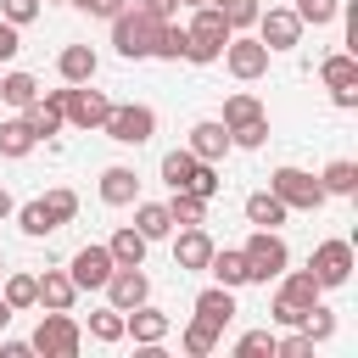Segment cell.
<instances>
[{
    "mask_svg": "<svg viewBox=\"0 0 358 358\" xmlns=\"http://www.w3.org/2000/svg\"><path fill=\"white\" fill-rule=\"evenodd\" d=\"M185 34H190V45H185V62H196V67H207V62H218L224 56V45H229V22H224V11L218 6H190V22H185Z\"/></svg>",
    "mask_w": 358,
    "mask_h": 358,
    "instance_id": "cell-1",
    "label": "cell"
},
{
    "mask_svg": "<svg viewBox=\"0 0 358 358\" xmlns=\"http://www.w3.org/2000/svg\"><path fill=\"white\" fill-rule=\"evenodd\" d=\"M28 347L45 352V358H73V352L84 347V324L73 319V308H45V319L34 324Z\"/></svg>",
    "mask_w": 358,
    "mask_h": 358,
    "instance_id": "cell-2",
    "label": "cell"
},
{
    "mask_svg": "<svg viewBox=\"0 0 358 358\" xmlns=\"http://www.w3.org/2000/svg\"><path fill=\"white\" fill-rule=\"evenodd\" d=\"M241 257H246V280H257V285H268V280H280L291 268V246L280 241V229H252Z\"/></svg>",
    "mask_w": 358,
    "mask_h": 358,
    "instance_id": "cell-3",
    "label": "cell"
},
{
    "mask_svg": "<svg viewBox=\"0 0 358 358\" xmlns=\"http://www.w3.org/2000/svg\"><path fill=\"white\" fill-rule=\"evenodd\" d=\"M268 190L285 201V213H319L330 196H324V185H319V173H308V168H274L268 173Z\"/></svg>",
    "mask_w": 358,
    "mask_h": 358,
    "instance_id": "cell-4",
    "label": "cell"
},
{
    "mask_svg": "<svg viewBox=\"0 0 358 358\" xmlns=\"http://www.w3.org/2000/svg\"><path fill=\"white\" fill-rule=\"evenodd\" d=\"M157 28H162L157 17L123 6V11L112 17V45H117V56H123V62H145V56L157 50Z\"/></svg>",
    "mask_w": 358,
    "mask_h": 358,
    "instance_id": "cell-5",
    "label": "cell"
},
{
    "mask_svg": "<svg viewBox=\"0 0 358 358\" xmlns=\"http://www.w3.org/2000/svg\"><path fill=\"white\" fill-rule=\"evenodd\" d=\"M162 185H168V190H196V196H207V201L218 196V173H213V162H201V157L185 151V145L162 157Z\"/></svg>",
    "mask_w": 358,
    "mask_h": 358,
    "instance_id": "cell-6",
    "label": "cell"
},
{
    "mask_svg": "<svg viewBox=\"0 0 358 358\" xmlns=\"http://www.w3.org/2000/svg\"><path fill=\"white\" fill-rule=\"evenodd\" d=\"M101 134L106 140H117V145H145L151 134H157V112L151 106H140V101H112V112H106V123H101Z\"/></svg>",
    "mask_w": 358,
    "mask_h": 358,
    "instance_id": "cell-7",
    "label": "cell"
},
{
    "mask_svg": "<svg viewBox=\"0 0 358 358\" xmlns=\"http://www.w3.org/2000/svg\"><path fill=\"white\" fill-rule=\"evenodd\" d=\"M308 268H313V280H319L324 291L347 285V280H352V241H341V235L319 241V246H313V257H308Z\"/></svg>",
    "mask_w": 358,
    "mask_h": 358,
    "instance_id": "cell-8",
    "label": "cell"
},
{
    "mask_svg": "<svg viewBox=\"0 0 358 358\" xmlns=\"http://www.w3.org/2000/svg\"><path fill=\"white\" fill-rule=\"evenodd\" d=\"M268 56H274V50H268L257 34H252V39H246V34H229V45H224V67H229L241 84L263 78V73H268Z\"/></svg>",
    "mask_w": 358,
    "mask_h": 358,
    "instance_id": "cell-9",
    "label": "cell"
},
{
    "mask_svg": "<svg viewBox=\"0 0 358 358\" xmlns=\"http://www.w3.org/2000/svg\"><path fill=\"white\" fill-rule=\"evenodd\" d=\"M257 39L268 45V50H296L302 45V17L291 11V6H268V11H257Z\"/></svg>",
    "mask_w": 358,
    "mask_h": 358,
    "instance_id": "cell-10",
    "label": "cell"
},
{
    "mask_svg": "<svg viewBox=\"0 0 358 358\" xmlns=\"http://www.w3.org/2000/svg\"><path fill=\"white\" fill-rule=\"evenodd\" d=\"M106 112H112V95H106V90L67 84V123H73V129H101Z\"/></svg>",
    "mask_w": 358,
    "mask_h": 358,
    "instance_id": "cell-11",
    "label": "cell"
},
{
    "mask_svg": "<svg viewBox=\"0 0 358 358\" xmlns=\"http://www.w3.org/2000/svg\"><path fill=\"white\" fill-rule=\"evenodd\" d=\"M207 257H213V235L201 224H179V235H173V268L179 274H207Z\"/></svg>",
    "mask_w": 358,
    "mask_h": 358,
    "instance_id": "cell-12",
    "label": "cell"
},
{
    "mask_svg": "<svg viewBox=\"0 0 358 358\" xmlns=\"http://www.w3.org/2000/svg\"><path fill=\"white\" fill-rule=\"evenodd\" d=\"M112 268H117V263H112V252H106V246H95V241H90V246H78V252H73V263H67V274H73V285H78V291H101V285L112 280Z\"/></svg>",
    "mask_w": 358,
    "mask_h": 358,
    "instance_id": "cell-13",
    "label": "cell"
},
{
    "mask_svg": "<svg viewBox=\"0 0 358 358\" xmlns=\"http://www.w3.org/2000/svg\"><path fill=\"white\" fill-rule=\"evenodd\" d=\"M22 117H28V129H34L39 140H56L62 123H67V90H45L34 106H22Z\"/></svg>",
    "mask_w": 358,
    "mask_h": 358,
    "instance_id": "cell-14",
    "label": "cell"
},
{
    "mask_svg": "<svg viewBox=\"0 0 358 358\" xmlns=\"http://www.w3.org/2000/svg\"><path fill=\"white\" fill-rule=\"evenodd\" d=\"M168 330H173V319L162 308H151V302L123 313V336H134V347H157V341H168Z\"/></svg>",
    "mask_w": 358,
    "mask_h": 358,
    "instance_id": "cell-15",
    "label": "cell"
},
{
    "mask_svg": "<svg viewBox=\"0 0 358 358\" xmlns=\"http://www.w3.org/2000/svg\"><path fill=\"white\" fill-rule=\"evenodd\" d=\"M106 291V302L112 308H140V302H151V280H145V268H112V280L101 285Z\"/></svg>",
    "mask_w": 358,
    "mask_h": 358,
    "instance_id": "cell-16",
    "label": "cell"
},
{
    "mask_svg": "<svg viewBox=\"0 0 358 358\" xmlns=\"http://www.w3.org/2000/svg\"><path fill=\"white\" fill-rule=\"evenodd\" d=\"M101 201H106V207H134V201H140V173L123 168V162L101 168Z\"/></svg>",
    "mask_w": 358,
    "mask_h": 358,
    "instance_id": "cell-17",
    "label": "cell"
},
{
    "mask_svg": "<svg viewBox=\"0 0 358 358\" xmlns=\"http://www.w3.org/2000/svg\"><path fill=\"white\" fill-rule=\"evenodd\" d=\"M185 151H196L201 162H218V157L229 151V129H224L218 117H201V123H190V140H185Z\"/></svg>",
    "mask_w": 358,
    "mask_h": 358,
    "instance_id": "cell-18",
    "label": "cell"
},
{
    "mask_svg": "<svg viewBox=\"0 0 358 358\" xmlns=\"http://www.w3.org/2000/svg\"><path fill=\"white\" fill-rule=\"evenodd\" d=\"M145 246H151V241H145L134 224H117V229H112V241H106V252H112V263H117V268H145Z\"/></svg>",
    "mask_w": 358,
    "mask_h": 358,
    "instance_id": "cell-19",
    "label": "cell"
},
{
    "mask_svg": "<svg viewBox=\"0 0 358 358\" xmlns=\"http://www.w3.org/2000/svg\"><path fill=\"white\" fill-rule=\"evenodd\" d=\"M34 291H39V308H73V302H78V285H73L67 268H45V274H34Z\"/></svg>",
    "mask_w": 358,
    "mask_h": 358,
    "instance_id": "cell-20",
    "label": "cell"
},
{
    "mask_svg": "<svg viewBox=\"0 0 358 358\" xmlns=\"http://www.w3.org/2000/svg\"><path fill=\"white\" fill-rule=\"evenodd\" d=\"M95 67H101V56H95L90 45H67V50L56 56L62 84H95Z\"/></svg>",
    "mask_w": 358,
    "mask_h": 358,
    "instance_id": "cell-21",
    "label": "cell"
},
{
    "mask_svg": "<svg viewBox=\"0 0 358 358\" xmlns=\"http://www.w3.org/2000/svg\"><path fill=\"white\" fill-rule=\"evenodd\" d=\"M207 274L218 280V285H229V291H241V285H252L246 280V257H241V246H213V257H207Z\"/></svg>",
    "mask_w": 358,
    "mask_h": 358,
    "instance_id": "cell-22",
    "label": "cell"
},
{
    "mask_svg": "<svg viewBox=\"0 0 358 358\" xmlns=\"http://www.w3.org/2000/svg\"><path fill=\"white\" fill-rule=\"evenodd\" d=\"M274 296H285V302H296V308H313L319 296H324V285L313 280V268H285L280 274V291Z\"/></svg>",
    "mask_w": 358,
    "mask_h": 358,
    "instance_id": "cell-23",
    "label": "cell"
},
{
    "mask_svg": "<svg viewBox=\"0 0 358 358\" xmlns=\"http://www.w3.org/2000/svg\"><path fill=\"white\" fill-rule=\"evenodd\" d=\"M196 313H201V319H207V324H218V330H224V324H229V319H235V291H229V285H218V280H213V285H207V291H196Z\"/></svg>",
    "mask_w": 358,
    "mask_h": 358,
    "instance_id": "cell-24",
    "label": "cell"
},
{
    "mask_svg": "<svg viewBox=\"0 0 358 358\" xmlns=\"http://www.w3.org/2000/svg\"><path fill=\"white\" fill-rule=\"evenodd\" d=\"M291 213H285V201L274 196V190H252L246 196V224H257V229H280Z\"/></svg>",
    "mask_w": 358,
    "mask_h": 358,
    "instance_id": "cell-25",
    "label": "cell"
},
{
    "mask_svg": "<svg viewBox=\"0 0 358 358\" xmlns=\"http://www.w3.org/2000/svg\"><path fill=\"white\" fill-rule=\"evenodd\" d=\"M34 145H39V134L28 129V117H6V123H0V157H6V162H22Z\"/></svg>",
    "mask_w": 358,
    "mask_h": 358,
    "instance_id": "cell-26",
    "label": "cell"
},
{
    "mask_svg": "<svg viewBox=\"0 0 358 358\" xmlns=\"http://www.w3.org/2000/svg\"><path fill=\"white\" fill-rule=\"evenodd\" d=\"M11 218H17V229H22L28 241H45V235H56V229H62V224L50 218V207H45V196H39V201H22V207H17Z\"/></svg>",
    "mask_w": 358,
    "mask_h": 358,
    "instance_id": "cell-27",
    "label": "cell"
},
{
    "mask_svg": "<svg viewBox=\"0 0 358 358\" xmlns=\"http://www.w3.org/2000/svg\"><path fill=\"white\" fill-rule=\"evenodd\" d=\"M134 229H140L145 241H168V235H173L168 201H134Z\"/></svg>",
    "mask_w": 358,
    "mask_h": 358,
    "instance_id": "cell-28",
    "label": "cell"
},
{
    "mask_svg": "<svg viewBox=\"0 0 358 358\" xmlns=\"http://www.w3.org/2000/svg\"><path fill=\"white\" fill-rule=\"evenodd\" d=\"M319 78H324V90H352V84H358V56H352V50L324 56V62H319Z\"/></svg>",
    "mask_w": 358,
    "mask_h": 358,
    "instance_id": "cell-29",
    "label": "cell"
},
{
    "mask_svg": "<svg viewBox=\"0 0 358 358\" xmlns=\"http://www.w3.org/2000/svg\"><path fill=\"white\" fill-rule=\"evenodd\" d=\"M319 185H324V196H358V162H352V157H336V162H324Z\"/></svg>",
    "mask_w": 358,
    "mask_h": 358,
    "instance_id": "cell-30",
    "label": "cell"
},
{
    "mask_svg": "<svg viewBox=\"0 0 358 358\" xmlns=\"http://www.w3.org/2000/svg\"><path fill=\"white\" fill-rule=\"evenodd\" d=\"M0 296H6V308H11V313H28V308H39L34 274H0Z\"/></svg>",
    "mask_w": 358,
    "mask_h": 358,
    "instance_id": "cell-31",
    "label": "cell"
},
{
    "mask_svg": "<svg viewBox=\"0 0 358 358\" xmlns=\"http://www.w3.org/2000/svg\"><path fill=\"white\" fill-rule=\"evenodd\" d=\"M168 218H173V229H179V224H207V196L173 190V196H168Z\"/></svg>",
    "mask_w": 358,
    "mask_h": 358,
    "instance_id": "cell-32",
    "label": "cell"
},
{
    "mask_svg": "<svg viewBox=\"0 0 358 358\" xmlns=\"http://www.w3.org/2000/svg\"><path fill=\"white\" fill-rule=\"evenodd\" d=\"M218 336H224V330H218V324H207V319L196 313V319L185 324V336H179V347H185L190 358H207V352L218 347Z\"/></svg>",
    "mask_w": 358,
    "mask_h": 358,
    "instance_id": "cell-33",
    "label": "cell"
},
{
    "mask_svg": "<svg viewBox=\"0 0 358 358\" xmlns=\"http://www.w3.org/2000/svg\"><path fill=\"white\" fill-rule=\"evenodd\" d=\"M0 101L17 106V112L34 106V101H39V78H34V73H6V78H0Z\"/></svg>",
    "mask_w": 358,
    "mask_h": 358,
    "instance_id": "cell-34",
    "label": "cell"
},
{
    "mask_svg": "<svg viewBox=\"0 0 358 358\" xmlns=\"http://www.w3.org/2000/svg\"><path fill=\"white\" fill-rule=\"evenodd\" d=\"M90 336H95L101 347L123 341V308H112V302H106V308H95V313H90Z\"/></svg>",
    "mask_w": 358,
    "mask_h": 358,
    "instance_id": "cell-35",
    "label": "cell"
},
{
    "mask_svg": "<svg viewBox=\"0 0 358 358\" xmlns=\"http://www.w3.org/2000/svg\"><path fill=\"white\" fill-rule=\"evenodd\" d=\"M185 45H190V34H185L179 22H162V28H157V50H151V56H157V62H185Z\"/></svg>",
    "mask_w": 358,
    "mask_h": 358,
    "instance_id": "cell-36",
    "label": "cell"
},
{
    "mask_svg": "<svg viewBox=\"0 0 358 358\" xmlns=\"http://www.w3.org/2000/svg\"><path fill=\"white\" fill-rule=\"evenodd\" d=\"M252 117H263V101H257V95H246V90H235V95L224 101V117H218V123H224V129H235V123H252Z\"/></svg>",
    "mask_w": 358,
    "mask_h": 358,
    "instance_id": "cell-37",
    "label": "cell"
},
{
    "mask_svg": "<svg viewBox=\"0 0 358 358\" xmlns=\"http://www.w3.org/2000/svg\"><path fill=\"white\" fill-rule=\"evenodd\" d=\"M291 11L302 17V28H324V22H336V17H341V0H296Z\"/></svg>",
    "mask_w": 358,
    "mask_h": 358,
    "instance_id": "cell-38",
    "label": "cell"
},
{
    "mask_svg": "<svg viewBox=\"0 0 358 358\" xmlns=\"http://www.w3.org/2000/svg\"><path fill=\"white\" fill-rule=\"evenodd\" d=\"M302 330H308V341L319 347V341H330V336H336V313H330L324 302H313V308L302 313Z\"/></svg>",
    "mask_w": 358,
    "mask_h": 358,
    "instance_id": "cell-39",
    "label": "cell"
},
{
    "mask_svg": "<svg viewBox=\"0 0 358 358\" xmlns=\"http://www.w3.org/2000/svg\"><path fill=\"white\" fill-rule=\"evenodd\" d=\"M263 140H268V112L252 117V123H235V129H229V145H241V151H257Z\"/></svg>",
    "mask_w": 358,
    "mask_h": 358,
    "instance_id": "cell-40",
    "label": "cell"
},
{
    "mask_svg": "<svg viewBox=\"0 0 358 358\" xmlns=\"http://www.w3.org/2000/svg\"><path fill=\"white\" fill-rule=\"evenodd\" d=\"M45 207H50V218H56V224H73V218H78V196H73L67 185L45 190Z\"/></svg>",
    "mask_w": 358,
    "mask_h": 358,
    "instance_id": "cell-41",
    "label": "cell"
},
{
    "mask_svg": "<svg viewBox=\"0 0 358 358\" xmlns=\"http://www.w3.org/2000/svg\"><path fill=\"white\" fill-rule=\"evenodd\" d=\"M235 358H274V330H246L235 341Z\"/></svg>",
    "mask_w": 358,
    "mask_h": 358,
    "instance_id": "cell-42",
    "label": "cell"
},
{
    "mask_svg": "<svg viewBox=\"0 0 358 358\" xmlns=\"http://www.w3.org/2000/svg\"><path fill=\"white\" fill-rule=\"evenodd\" d=\"M274 358H313V341H308V330L296 324L291 336H274Z\"/></svg>",
    "mask_w": 358,
    "mask_h": 358,
    "instance_id": "cell-43",
    "label": "cell"
},
{
    "mask_svg": "<svg viewBox=\"0 0 358 358\" xmlns=\"http://www.w3.org/2000/svg\"><path fill=\"white\" fill-rule=\"evenodd\" d=\"M39 6H45V0H0V17H6L11 28H28V22L39 17Z\"/></svg>",
    "mask_w": 358,
    "mask_h": 358,
    "instance_id": "cell-44",
    "label": "cell"
},
{
    "mask_svg": "<svg viewBox=\"0 0 358 358\" xmlns=\"http://www.w3.org/2000/svg\"><path fill=\"white\" fill-rule=\"evenodd\" d=\"M67 6H78L84 17H106V22H112V17H117L129 0H67Z\"/></svg>",
    "mask_w": 358,
    "mask_h": 358,
    "instance_id": "cell-45",
    "label": "cell"
},
{
    "mask_svg": "<svg viewBox=\"0 0 358 358\" xmlns=\"http://www.w3.org/2000/svg\"><path fill=\"white\" fill-rule=\"evenodd\" d=\"M268 313H274V324H285V330H296L308 308H296V302H285V296H274V308H268Z\"/></svg>",
    "mask_w": 358,
    "mask_h": 358,
    "instance_id": "cell-46",
    "label": "cell"
},
{
    "mask_svg": "<svg viewBox=\"0 0 358 358\" xmlns=\"http://www.w3.org/2000/svg\"><path fill=\"white\" fill-rule=\"evenodd\" d=\"M134 11H145V17H157V22H173L179 0H134Z\"/></svg>",
    "mask_w": 358,
    "mask_h": 358,
    "instance_id": "cell-47",
    "label": "cell"
},
{
    "mask_svg": "<svg viewBox=\"0 0 358 358\" xmlns=\"http://www.w3.org/2000/svg\"><path fill=\"white\" fill-rule=\"evenodd\" d=\"M17 50H22V28H11V22L0 17V62H11Z\"/></svg>",
    "mask_w": 358,
    "mask_h": 358,
    "instance_id": "cell-48",
    "label": "cell"
},
{
    "mask_svg": "<svg viewBox=\"0 0 358 358\" xmlns=\"http://www.w3.org/2000/svg\"><path fill=\"white\" fill-rule=\"evenodd\" d=\"M330 101H336L341 112H352V106H358V84H352V90H330Z\"/></svg>",
    "mask_w": 358,
    "mask_h": 358,
    "instance_id": "cell-49",
    "label": "cell"
},
{
    "mask_svg": "<svg viewBox=\"0 0 358 358\" xmlns=\"http://www.w3.org/2000/svg\"><path fill=\"white\" fill-rule=\"evenodd\" d=\"M28 352H34L28 341H0V358H28Z\"/></svg>",
    "mask_w": 358,
    "mask_h": 358,
    "instance_id": "cell-50",
    "label": "cell"
},
{
    "mask_svg": "<svg viewBox=\"0 0 358 358\" xmlns=\"http://www.w3.org/2000/svg\"><path fill=\"white\" fill-rule=\"evenodd\" d=\"M11 213H17V201H11V190L0 185V218H11Z\"/></svg>",
    "mask_w": 358,
    "mask_h": 358,
    "instance_id": "cell-51",
    "label": "cell"
},
{
    "mask_svg": "<svg viewBox=\"0 0 358 358\" xmlns=\"http://www.w3.org/2000/svg\"><path fill=\"white\" fill-rule=\"evenodd\" d=\"M6 324H11V308H6V296H0V330H6Z\"/></svg>",
    "mask_w": 358,
    "mask_h": 358,
    "instance_id": "cell-52",
    "label": "cell"
},
{
    "mask_svg": "<svg viewBox=\"0 0 358 358\" xmlns=\"http://www.w3.org/2000/svg\"><path fill=\"white\" fill-rule=\"evenodd\" d=\"M179 6H207V0H179Z\"/></svg>",
    "mask_w": 358,
    "mask_h": 358,
    "instance_id": "cell-53",
    "label": "cell"
},
{
    "mask_svg": "<svg viewBox=\"0 0 358 358\" xmlns=\"http://www.w3.org/2000/svg\"><path fill=\"white\" fill-rule=\"evenodd\" d=\"M0 274H6V257H0Z\"/></svg>",
    "mask_w": 358,
    "mask_h": 358,
    "instance_id": "cell-54",
    "label": "cell"
},
{
    "mask_svg": "<svg viewBox=\"0 0 358 358\" xmlns=\"http://www.w3.org/2000/svg\"><path fill=\"white\" fill-rule=\"evenodd\" d=\"M56 6H67V0H56Z\"/></svg>",
    "mask_w": 358,
    "mask_h": 358,
    "instance_id": "cell-55",
    "label": "cell"
}]
</instances>
